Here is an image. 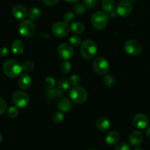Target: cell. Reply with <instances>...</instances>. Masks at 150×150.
<instances>
[{"mask_svg":"<svg viewBox=\"0 0 150 150\" xmlns=\"http://www.w3.org/2000/svg\"><path fill=\"white\" fill-rule=\"evenodd\" d=\"M2 70L7 77L14 79L18 76L23 70L18 62L14 59H8L3 64Z\"/></svg>","mask_w":150,"mask_h":150,"instance_id":"1","label":"cell"},{"mask_svg":"<svg viewBox=\"0 0 150 150\" xmlns=\"http://www.w3.org/2000/svg\"><path fill=\"white\" fill-rule=\"evenodd\" d=\"M81 54L85 59H91L95 57L98 51L96 43L92 40H85L81 44Z\"/></svg>","mask_w":150,"mask_h":150,"instance_id":"2","label":"cell"},{"mask_svg":"<svg viewBox=\"0 0 150 150\" xmlns=\"http://www.w3.org/2000/svg\"><path fill=\"white\" fill-rule=\"evenodd\" d=\"M109 21V16L103 11H97L92 15L91 22L95 29L102 30L107 26Z\"/></svg>","mask_w":150,"mask_h":150,"instance_id":"3","label":"cell"},{"mask_svg":"<svg viewBox=\"0 0 150 150\" xmlns=\"http://www.w3.org/2000/svg\"><path fill=\"white\" fill-rule=\"evenodd\" d=\"M69 95L71 100L77 104L83 103L88 98V93L86 89L79 86H75L70 88Z\"/></svg>","mask_w":150,"mask_h":150,"instance_id":"4","label":"cell"},{"mask_svg":"<svg viewBox=\"0 0 150 150\" xmlns=\"http://www.w3.org/2000/svg\"><path fill=\"white\" fill-rule=\"evenodd\" d=\"M70 30L68 23L65 21H57L53 25L51 32L55 37L62 38L67 36Z\"/></svg>","mask_w":150,"mask_h":150,"instance_id":"5","label":"cell"},{"mask_svg":"<svg viewBox=\"0 0 150 150\" xmlns=\"http://www.w3.org/2000/svg\"><path fill=\"white\" fill-rule=\"evenodd\" d=\"M19 32L26 38H30L35 33V25L30 19H25L19 24Z\"/></svg>","mask_w":150,"mask_h":150,"instance_id":"6","label":"cell"},{"mask_svg":"<svg viewBox=\"0 0 150 150\" xmlns=\"http://www.w3.org/2000/svg\"><path fill=\"white\" fill-rule=\"evenodd\" d=\"M93 70L98 75H105L109 70V64L105 59L103 57H98L93 62Z\"/></svg>","mask_w":150,"mask_h":150,"instance_id":"7","label":"cell"},{"mask_svg":"<svg viewBox=\"0 0 150 150\" xmlns=\"http://www.w3.org/2000/svg\"><path fill=\"white\" fill-rule=\"evenodd\" d=\"M12 99H13V103L18 108H23L26 106L29 102V95L23 91L15 92L12 97Z\"/></svg>","mask_w":150,"mask_h":150,"instance_id":"8","label":"cell"},{"mask_svg":"<svg viewBox=\"0 0 150 150\" xmlns=\"http://www.w3.org/2000/svg\"><path fill=\"white\" fill-rule=\"evenodd\" d=\"M125 50L130 55L138 56L142 52V45L136 40H128L125 43Z\"/></svg>","mask_w":150,"mask_h":150,"instance_id":"9","label":"cell"},{"mask_svg":"<svg viewBox=\"0 0 150 150\" xmlns=\"http://www.w3.org/2000/svg\"><path fill=\"white\" fill-rule=\"evenodd\" d=\"M58 54L62 59L64 60H68L71 59L74 55V50L72 46L69 44L63 42L61 43L58 47Z\"/></svg>","mask_w":150,"mask_h":150,"instance_id":"10","label":"cell"},{"mask_svg":"<svg viewBox=\"0 0 150 150\" xmlns=\"http://www.w3.org/2000/svg\"><path fill=\"white\" fill-rule=\"evenodd\" d=\"M132 9V4L128 0H122L117 5V12L121 17L128 16L131 13Z\"/></svg>","mask_w":150,"mask_h":150,"instance_id":"11","label":"cell"},{"mask_svg":"<svg viewBox=\"0 0 150 150\" xmlns=\"http://www.w3.org/2000/svg\"><path fill=\"white\" fill-rule=\"evenodd\" d=\"M133 125L135 127L140 130L146 128L149 123L148 117L144 114H138L133 118Z\"/></svg>","mask_w":150,"mask_h":150,"instance_id":"12","label":"cell"},{"mask_svg":"<svg viewBox=\"0 0 150 150\" xmlns=\"http://www.w3.org/2000/svg\"><path fill=\"white\" fill-rule=\"evenodd\" d=\"M143 139V134L140 131L134 130L129 136V143L133 146H138L142 143Z\"/></svg>","mask_w":150,"mask_h":150,"instance_id":"13","label":"cell"},{"mask_svg":"<svg viewBox=\"0 0 150 150\" xmlns=\"http://www.w3.org/2000/svg\"><path fill=\"white\" fill-rule=\"evenodd\" d=\"M12 13L16 19L20 20V19H23L26 17L27 15V10L24 6L21 5V4H16L13 7Z\"/></svg>","mask_w":150,"mask_h":150,"instance_id":"14","label":"cell"},{"mask_svg":"<svg viewBox=\"0 0 150 150\" xmlns=\"http://www.w3.org/2000/svg\"><path fill=\"white\" fill-rule=\"evenodd\" d=\"M71 102L67 98H60L57 101V108L61 112H68L71 109Z\"/></svg>","mask_w":150,"mask_h":150,"instance_id":"15","label":"cell"},{"mask_svg":"<svg viewBox=\"0 0 150 150\" xmlns=\"http://www.w3.org/2000/svg\"><path fill=\"white\" fill-rule=\"evenodd\" d=\"M18 83L22 89H28L32 85V78L29 75L23 73L20 76Z\"/></svg>","mask_w":150,"mask_h":150,"instance_id":"16","label":"cell"},{"mask_svg":"<svg viewBox=\"0 0 150 150\" xmlns=\"http://www.w3.org/2000/svg\"><path fill=\"white\" fill-rule=\"evenodd\" d=\"M63 95V90L59 89H48L45 91V96L47 100H54L56 98H62Z\"/></svg>","mask_w":150,"mask_h":150,"instance_id":"17","label":"cell"},{"mask_svg":"<svg viewBox=\"0 0 150 150\" xmlns=\"http://www.w3.org/2000/svg\"><path fill=\"white\" fill-rule=\"evenodd\" d=\"M96 126L98 130L101 132H106L111 127V123L105 117H100L97 120Z\"/></svg>","mask_w":150,"mask_h":150,"instance_id":"18","label":"cell"},{"mask_svg":"<svg viewBox=\"0 0 150 150\" xmlns=\"http://www.w3.org/2000/svg\"><path fill=\"white\" fill-rule=\"evenodd\" d=\"M11 50L13 53L16 55H21L24 51V46L23 42L19 40H16L13 42L11 45Z\"/></svg>","mask_w":150,"mask_h":150,"instance_id":"19","label":"cell"},{"mask_svg":"<svg viewBox=\"0 0 150 150\" xmlns=\"http://www.w3.org/2000/svg\"><path fill=\"white\" fill-rule=\"evenodd\" d=\"M120 136L117 132L111 131L105 137V142L108 145H114L120 141Z\"/></svg>","mask_w":150,"mask_h":150,"instance_id":"20","label":"cell"},{"mask_svg":"<svg viewBox=\"0 0 150 150\" xmlns=\"http://www.w3.org/2000/svg\"><path fill=\"white\" fill-rule=\"evenodd\" d=\"M70 29H72V31H73L75 34L80 35V34H82L84 32L85 27L84 25H83L81 22L75 21L72 23Z\"/></svg>","mask_w":150,"mask_h":150,"instance_id":"21","label":"cell"},{"mask_svg":"<svg viewBox=\"0 0 150 150\" xmlns=\"http://www.w3.org/2000/svg\"><path fill=\"white\" fill-rule=\"evenodd\" d=\"M102 7L106 13H111L114 10L115 3L114 0H103Z\"/></svg>","mask_w":150,"mask_h":150,"instance_id":"22","label":"cell"},{"mask_svg":"<svg viewBox=\"0 0 150 150\" xmlns=\"http://www.w3.org/2000/svg\"><path fill=\"white\" fill-rule=\"evenodd\" d=\"M41 12L38 7H32L28 12V16L32 21H37L40 18Z\"/></svg>","mask_w":150,"mask_h":150,"instance_id":"23","label":"cell"},{"mask_svg":"<svg viewBox=\"0 0 150 150\" xmlns=\"http://www.w3.org/2000/svg\"><path fill=\"white\" fill-rule=\"evenodd\" d=\"M103 83L108 87H113L116 83L115 78L112 75H105L103 78Z\"/></svg>","mask_w":150,"mask_h":150,"instance_id":"24","label":"cell"},{"mask_svg":"<svg viewBox=\"0 0 150 150\" xmlns=\"http://www.w3.org/2000/svg\"><path fill=\"white\" fill-rule=\"evenodd\" d=\"M58 88L62 89V90H67L70 87V83L69 81V79H61L58 81Z\"/></svg>","mask_w":150,"mask_h":150,"instance_id":"25","label":"cell"},{"mask_svg":"<svg viewBox=\"0 0 150 150\" xmlns=\"http://www.w3.org/2000/svg\"><path fill=\"white\" fill-rule=\"evenodd\" d=\"M21 66L22 70L24 72H26V73L32 72V70H34V68H35V64H34V63L31 61L24 62Z\"/></svg>","mask_w":150,"mask_h":150,"instance_id":"26","label":"cell"},{"mask_svg":"<svg viewBox=\"0 0 150 150\" xmlns=\"http://www.w3.org/2000/svg\"><path fill=\"white\" fill-rule=\"evenodd\" d=\"M18 113H19V111H18V109L17 107L12 106V107H10V108H8L7 114V117H8L9 118L14 119V118H16V117H18Z\"/></svg>","mask_w":150,"mask_h":150,"instance_id":"27","label":"cell"},{"mask_svg":"<svg viewBox=\"0 0 150 150\" xmlns=\"http://www.w3.org/2000/svg\"><path fill=\"white\" fill-rule=\"evenodd\" d=\"M70 45H73V46L77 47L79 45H81V38H80L78 35H73V36L70 37Z\"/></svg>","mask_w":150,"mask_h":150,"instance_id":"28","label":"cell"},{"mask_svg":"<svg viewBox=\"0 0 150 150\" xmlns=\"http://www.w3.org/2000/svg\"><path fill=\"white\" fill-rule=\"evenodd\" d=\"M61 70L63 73H65V74H67L70 72L72 68V65L70 64V62H69L67 60H66L65 62H63L61 64Z\"/></svg>","mask_w":150,"mask_h":150,"instance_id":"29","label":"cell"},{"mask_svg":"<svg viewBox=\"0 0 150 150\" xmlns=\"http://www.w3.org/2000/svg\"><path fill=\"white\" fill-rule=\"evenodd\" d=\"M64 120V115L61 111H57L52 116V120L55 123H60Z\"/></svg>","mask_w":150,"mask_h":150,"instance_id":"30","label":"cell"},{"mask_svg":"<svg viewBox=\"0 0 150 150\" xmlns=\"http://www.w3.org/2000/svg\"><path fill=\"white\" fill-rule=\"evenodd\" d=\"M69 81H70V85L73 86H79V83H81V78L80 76H78L76 74L72 75L69 79Z\"/></svg>","mask_w":150,"mask_h":150,"instance_id":"31","label":"cell"},{"mask_svg":"<svg viewBox=\"0 0 150 150\" xmlns=\"http://www.w3.org/2000/svg\"><path fill=\"white\" fill-rule=\"evenodd\" d=\"M55 84L56 82L54 78L51 77V76H48V77H47L45 79V85L47 89H53L54 87V86H55Z\"/></svg>","mask_w":150,"mask_h":150,"instance_id":"32","label":"cell"},{"mask_svg":"<svg viewBox=\"0 0 150 150\" xmlns=\"http://www.w3.org/2000/svg\"><path fill=\"white\" fill-rule=\"evenodd\" d=\"M85 6L82 4H76V5L74 6V11L75 13H76L79 16H81V15L83 14L85 12Z\"/></svg>","mask_w":150,"mask_h":150,"instance_id":"33","label":"cell"},{"mask_svg":"<svg viewBox=\"0 0 150 150\" xmlns=\"http://www.w3.org/2000/svg\"><path fill=\"white\" fill-rule=\"evenodd\" d=\"M64 18L65 22H67V23H73V22H74L76 16H75V14L73 12H67L64 15Z\"/></svg>","mask_w":150,"mask_h":150,"instance_id":"34","label":"cell"},{"mask_svg":"<svg viewBox=\"0 0 150 150\" xmlns=\"http://www.w3.org/2000/svg\"><path fill=\"white\" fill-rule=\"evenodd\" d=\"M98 0H83V5L87 9H92L96 6Z\"/></svg>","mask_w":150,"mask_h":150,"instance_id":"35","label":"cell"},{"mask_svg":"<svg viewBox=\"0 0 150 150\" xmlns=\"http://www.w3.org/2000/svg\"><path fill=\"white\" fill-rule=\"evenodd\" d=\"M114 150H130V147L127 144L122 142V143H119L116 145Z\"/></svg>","mask_w":150,"mask_h":150,"instance_id":"36","label":"cell"},{"mask_svg":"<svg viewBox=\"0 0 150 150\" xmlns=\"http://www.w3.org/2000/svg\"><path fill=\"white\" fill-rule=\"evenodd\" d=\"M7 109V103L3 98H0V115L4 114Z\"/></svg>","mask_w":150,"mask_h":150,"instance_id":"37","label":"cell"},{"mask_svg":"<svg viewBox=\"0 0 150 150\" xmlns=\"http://www.w3.org/2000/svg\"><path fill=\"white\" fill-rule=\"evenodd\" d=\"M41 1H42V2L44 4H45V5L52 6L57 4V3L59 1V0H41Z\"/></svg>","mask_w":150,"mask_h":150,"instance_id":"38","label":"cell"},{"mask_svg":"<svg viewBox=\"0 0 150 150\" xmlns=\"http://www.w3.org/2000/svg\"><path fill=\"white\" fill-rule=\"evenodd\" d=\"M9 51L8 48H5V47H3V48H0V57H6L9 55Z\"/></svg>","mask_w":150,"mask_h":150,"instance_id":"39","label":"cell"},{"mask_svg":"<svg viewBox=\"0 0 150 150\" xmlns=\"http://www.w3.org/2000/svg\"><path fill=\"white\" fill-rule=\"evenodd\" d=\"M40 37L44 40H48L50 38V35H48V33H45V32H42V33H41Z\"/></svg>","mask_w":150,"mask_h":150,"instance_id":"40","label":"cell"},{"mask_svg":"<svg viewBox=\"0 0 150 150\" xmlns=\"http://www.w3.org/2000/svg\"><path fill=\"white\" fill-rule=\"evenodd\" d=\"M64 1H66L67 2L69 3H77L79 0H64Z\"/></svg>","mask_w":150,"mask_h":150,"instance_id":"41","label":"cell"},{"mask_svg":"<svg viewBox=\"0 0 150 150\" xmlns=\"http://www.w3.org/2000/svg\"><path fill=\"white\" fill-rule=\"evenodd\" d=\"M146 136H147L148 138H149V139H150V127H149V128L146 129Z\"/></svg>","mask_w":150,"mask_h":150,"instance_id":"42","label":"cell"},{"mask_svg":"<svg viewBox=\"0 0 150 150\" xmlns=\"http://www.w3.org/2000/svg\"><path fill=\"white\" fill-rule=\"evenodd\" d=\"M2 140H3V136H2V135H1V133H0V144H1V142H2Z\"/></svg>","mask_w":150,"mask_h":150,"instance_id":"43","label":"cell"},{"mask_svg":"<svg viewBox=\"0 0 150 150\" xmlns=\"http://www.w3.org/2000/svg\"><path fill=\"white\" fill-rule=\"evenodd\" d=\"M135 150H144V149H142V148L138 147V148H136V149H135Z\"/></svg>","mask_w":150,"mask_h":150,"instance_id":"44","label":"cell"},{"mask_svg":"<svg viewBox=\"0 0 150 150\" xmlns=\"http://www.w3.org/2000/svg\"><path fill=\"white\" fill-rule=\"evenodd\" d=\"M130 1H136V0H130Z\"/></svg>","mask_w":150,"mask_h":150,"instance_id":"45","label":"cell"},{"mask_svg":"<svg viewBox=\"0 0 150 150\" xmlns=\"http://www.w3.org/2000/svg\"><path fill=\"white\" fill-rule=\"evenodd\" d=\"M89 150H96V149H89Z\"/></svg>","mask_w":150,"mask_h":150,"instance_id":"46","label":"cell"}]
</instances>
